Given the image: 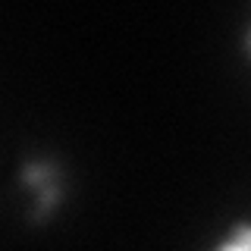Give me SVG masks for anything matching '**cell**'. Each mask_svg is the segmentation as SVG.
Returning <instances> with one entry per match:
<instances>
[{"mask_svg":"<svg viewBox=\"0 0 251 251\" xmlns=\"http://www.w3.org/2000/svg\"><path fill=\"white\" fill-rule=\"evenodd\" d=\"M57 176H60V170L50 160H38V163H25L22 167V182L31 188H44V185L57 182Z\"/></svg>","mask_w":251,"mask_h":251,"instance_id":"obj_1","label":"cell"},{"mask_svg":"<svg viewBox=\"0 0 251 251\" xmlns=\"http://www.w3.org/2000/svg\"><path fill=\"white\" fill-rule=\"evenodd\" d=\"M60 198H63V188L57 185V182H50V185H44V188H38V204H35V214H31V220L35 223H41V220L50 214L53 207L60 204Z\"/></svg>","mask_w":251,"mask_h":251,"instance_id":"obj_2","label":"cell"},{"mask_svg":"<svg viewBox=\"0 0 251 251\" xmlns=\"http://www.w3.org/2000/svg\"><path fill=\"white\" fill-rule=\"evenodd\" d=\"M235 242H242V245L251 248V226H239V229H235Z\"/></svg>","mask_w":251,"mask_h":251,"instance_id":"obj_3","label":"cell"},{"mask_svg":"<svg viewBox=\"0 0 251 251\" xmlns=\"http://www.w3.org/2000/svg\"><path fill=\"white\" fill-rule=\"evenodd\" d=\"M220 251H251V248H248V245H242V242H235V239H232V242H226V245H220Z\"/></svg>","mask_w":251,"mask_h":251,"instance_id":"obj_4","label":"cell"},{"mask_svg":"<svg viewBox=\"0 0 251 251\" xmlns=\"http://www.w3.org/2000/svg\"><path fill=\"white\" fill-rule=\"evenodd\" d=\"M245 44H248V53H251V31H248V38H245Z\"/></svg>","mask_w":251,"mask_h":251,"instance_id":"obj_5","label":"cell"}]
</instances>
